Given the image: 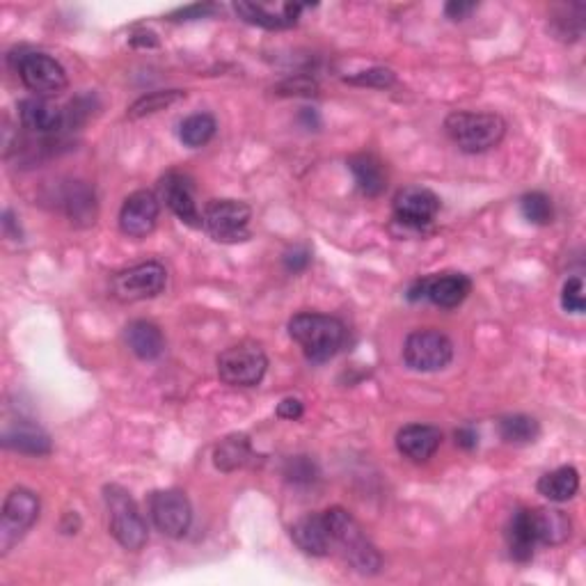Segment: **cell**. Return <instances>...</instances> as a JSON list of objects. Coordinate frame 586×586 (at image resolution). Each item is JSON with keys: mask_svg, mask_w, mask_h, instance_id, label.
Listing matches in <instances>:
<instances>
[{"mask_svg": "<svg viewBox=\"0 0 586 586\" xmlns=\"http://www.w3.org/2000/svg\"><path fill=\"white\" fill-rule=\"evenodd\" d=\"M289 335L303 348L307 360L326 362L344 346L346 328L335 316L300 312L289 321Z\"/></svg>", "mask_w": 586, "mask_h": 586, "instance_id": "1", "label": "cell"}, {"mask_svg": "<svg viewBox=\"0 0 586 586\" xmlns=\"http://www.w3.org/2000/svg\"><path fill=\"white\" fill-rule=\"evenodd\" d=\"M323 518H326L332 543L342 548L348 564L364 575L378 573L380 566H383V559H380L376 545L362 532L360 522L342 506H332V509L323 513Z\"/></svg>", "mask_w": 586, "mask_h": 586, "instance_id": "2", "label": "cell"}, {"mask_svg": "<svg viewBox=\"0 0 586 586\" xmlns=\"http://www.w3.org/2000/svg\"><path fill=\"white\" fill-rule=\"evenodd\" d=\"M451 142L467 154H481L497 147L506 133V122L495 113H451L445 120Z\"/></svg>", "mask_w": 586, "mask_h": 586, "instance_id": "3", "label": "cell"}, {"mask_svg": "<svg viewBox=\"0 0 586 586\" xmlns=\"http://www.w3.org/2000/svg\"><path fill=\"white\" fill-rule=\"evenodd\" d=\"M104 500L108 509V527L115 541L124 550L138 552L147 543V522L142 518L136 500L129 490H124L117 483H110L104 488Z\"/></svg>", "mask_w": 586, "mask_h": 586, "instance_id": "4", "label": "cell"}, {"mask_svg": "<svg viewBox=\"0 0 586 586\" xmlns=\"http://www.w3.org/2000/svg\"><path fill=\"white\" fill-rule=\"evenodd\" d=\"M268 358L264 348L255 342L229 346L218 358L220 380L232 387H255L266 376Z\"/></svg>", "mask_w": 586, "mask_h": 586, "instance_id": "5", "label": "cell"}, {"mask_svg": "<svg viewBox=\"0 0 586 586\" xmlns=\"http://www.w3.org/2000/svg\"><path fill=\"white\" fill-rule=\"evenodd\" d=\"M454 358V344L440 330L410 332L403 344V360L415 371H440Z\"/></svg>", "mask_w": 586, "mask_h": 586, "instance_id": "6", "label": "cell"}, {"mask_svg": "<svg viewBox=\"0 0 586 586\" xmlns=\"http://www.w3.org/2000/svg\"><path fill=\"white\" fill-rule=\"evenodd\" d=\"M250 218V207L239 200H213L204 209V227L220 243L248 241Z\"/></svg>", "mask_w": 586, "mask_h": 586, "instance_id": "7", "label": "cell"}, {"mask_svg": "<svg viewBox=\"0 0 586 586\" xmlns=\"http://www.w3.org/2000/svg\"><path fill=\"white\" fill-rule=\"evenodd\" d=\"M39 518V497L26 488H17L7 495L0 520V552L7 554L14 543L35 525Z\"/></svg>", "mask_w": 586, "mask_h": 586, "instance_id": "8", "label": "cell"}, {"mask_svg": "<svg viewBox=\"0 0 586 586\" xmlns=\"http://www.w3.org/2000/svg\"><path fill=\"white\" fill-rule=\"evenodd\" d=\"M168 273L158 261H145L122 271L113 277V296L122 303H138V300L156 298L165 289Z\"/></svg>", "mask_w": 586, "mask_h": 586, "instance_id": "9", "label": "cell"}, {"mask_svg": "<svg viewBox=\"0 0 586 586\" xmlns=\"http://www.w3.org/2000/svg\"><path fill=\"white\" fill-rule=\"evenodd\" d=\"M149 516L163 536L181 538L193 522V509L181 490H156L149 497Z\"/></svg>", "mask_w": 586, "mask_h": 586, "instance_id": "10", "label": "cell"}, {"mask_svg": "<svg viewBox=\"0 0 586 586\" xmlns=\"http://www.w3.org/2000/svg\"><path fill=\"white\" fill-rule=\"evenodd\" d=\"M17 71L23 85H26L30 92L42 94V97L58 94L67 87L65 69H62L58 60L46 53H39V51L21 53L17 60Z\"/></svg>", "mask_w": 586, "mask_h": 586, "instance_id": "11", "label": "cell"}, {"mask_svg": "<svg viewBox=\"0 0 586 586\" xmlns=\"http://www.w3.org/2000/svg\"><path fill=\"white\" fill-rule=\"evenodd\" d=\"M472 282L470 277L463 273H442L435 277H424L417 280L413 287L408 289L410 303H419V300H431L433 305L445 307V310H454L470 296Z\"/></svg>", "mask_w": 586, "mask_h": 586, "instance_id": "12", "label": "cell"}, {"mask_svg": "<svg viewBox=\"0 0 586 586\" xmlns=\"http://www.w3.org/2000/svg\"><path fill=\"white\" fill-rule=\"evenodd\" d=\"M440 211V197L429 188L408 186L394 197V218L401 225L422 229L431 225Z\"/></svg>", "mask_w": 586, "mask_h": 586, "instance_id": "13", "label": "cell"}, {"mask_svg": "<svg viewBox=\"0 0 586 586\" xmlns=\"http://www.w3.org/2000/svg\"><path fill=\"white\" fill-rule=\"evenodd\" d=\"M158 211H161V204H158V197L152 190H136L122 204L120 229L126 236L142 239V236L154 232Z\"/></svg>", "mask_w": 586, "mask_h": 586, "instance_id": "14", "label": "cell"}, {"mask_svg": "<svg viewBox=\"0 0 586 586\" xmlns=\"http://www.w3.org/2000/svg\"><path fill=\"white\" fill-rule=\"evenodd\" d=\"M161 195L165 204H168L170 211L181 220V223H186L190 227L204 225V216L200 213V209H197V202H195L193 181H190L186 174L170 172L168 177L161 181Z\"/></svg>", "mask_w": 586, "mask_h": 586, "instance_id": "15", "label": "cell"}, {"mask_svg": "<svg viewBox=\"0 0 586 586\" xmlns=\"http://www.w3.org/2000/svg\"><path fill=\"white\" fill-rule=\"evenodd\" d=\"M442 431L431 424H410L397 433V449L415 463H424L438 451Z\"/></svg>", "mask_w": 586, "mask_h": 586, "instance_id": "16", "label": "cell"}, {"mask_svg": "<svg viewBox=\"0 0 586 586\" xmlns=\"http://www.w3.org/2000/svg\"><path fill=\"white\" fill-rule=\"evenodd\" d=\"M19 117L28 131L42 133V136H49V133L60 131L65 126V113L58 106L39 97L23 99L19 104Z\"/></svg>", "mask_w": 586, "mask_h": 586, "instance_id": "17", "label": "cell"}, {"mask_svg": "<svg viewBox=\"0 0 586 586\" xmlns=\"http://www.w3.org/2000/svg\"><path fill=\"white\" fill-rule=\"evenodd\" d=\"M291 538L300 550L305 554H312V557H326L332 545L326 518L314 516V513L300 518L296 525L291 527Z\"/></svg>", "mask_w": 586, "mask_h": 586, "instance_id": "18", "label": "cell"}, {"mask_svg": "<svg viewBox=\"0 0 586 586\" xmlns=\"http://www.w3.org/2000/svg\"><path fill=\"white\" fill-rule=\"evenodd\" d=\"M126 346L140 360H158L165 351V337L161 328L152 321H133L124 330Z\"/></svg>", "mask_w": 586, "mask_h": 586, "instance_id": "19", "label": "cell"}, {"mask_svg": "<svg viewBox=\"0 0 586 586\" xmlns=\"http://www.w3.org/2000/svg\"><path fill=\"white\" fill-rule=\"evenodd\" d=\"M506 541H509V552L518 564H527L532 561L536 550V532H534V520L532 509H520L513 513L509 522V532H506Z\"/></svg>", "mask_w": 586, "mask_h": 586, "instance_id": "20", "label": "cell"}, {"mask_svg": "<svg viewBox=\"0 0 586 586\" xmlns=\"http://www.w3.org/2000/svg\"><path fill=\"white\" fill-rule=\"evenodd\" d=\"M3 445L7 449L21 451V454L44 456L51 451V438L39 426L30 422H19L14 426H7L3 433Z\"/></svg>", "mask_w": 586, "mask_h": 586, "instance_id": "21", "label": "cell"}, {"mask_svg": "<svg viewBox=\"0 0 586 586\" xmlns=\"http://www.w3.org/2000/svg\"><path fill=\"white\" fill-rule=\"evenodd\" d=\"M538 545H561L570 538V518L559 509H532Z\"/></svg>", "mask_w": 586, "mask_h": 586, "instance_id": "22", "label": "cell"}, {"mask_svg": "<svg viewBox=\"0 0 586 586\" xmlns=\"http://www.w3.org/2000/svg\"><path fill=\"white\" fill-rule=\"evenodd\" d=\"M580 490V474L575 467L564 465L559 470H552L538 479V493L550 502H568L573 500Z\"/></svg>", "mask_w": 586, "mask_h": 586, "instance_id": "23", "label": "cell"}, {"mask_svg": "<svg viewBox=\"0 0 586 586\" xmlns=\"http://www.w3.org/2000/svg\"><path fill=\"white\" fill-rule=\"evenodd\" d=\"M250 454L252 449H250L248 435L236 433V435H229V438H225L216 447V451H213V463H216L218 470L234 472L250 461Z\"/></svg>", "mask_w": 586, "mask_h": 586, "instance_id": "24", "label": "cell"}, {"mask_svg": "<svg viewBox=\"0 0 586 586\" xmlns=\"http://www.w3.org/2000/svg\"><path fill=\"white\" fill-rule=\"evenodd\" d=\"M351 170L355 174V181H358V188L367 197H376L385 190L387 184L383 165H380V161H376L374 156L360 154L351 158Z\"/></svg>", "mask_w": 586, "mask_h": 586, "instance_id": "25", "label": "cell"}, {"mask_svg": "<svg viewBox=\"0 0 586 586\" xmlns=\"http://www.w3.org/2000/svg\"><path fill=\"white\" fill-rule=\"evenodd\" d=\"M65 209L69 213L71 223H83L92 225L97 218V200L94 193L81 181H74L65 193Z\"/></svg>", "mask_w": 586, "mask_h": 586, "instance_id": "26", "label": "cell"}, {"mask_svg": "<svg viewBox=\"0 0 586 586\" xmlns=\"http://www.w3.org/2000/svg\"><path fill=\"white\" fill-rule=\"evenodd\" d=\"M216 120L209 113H195L186 117L179 126V138L186 147H204L207 142L216 136Z\"/></svg>", "mask_w": 586, "mask_h": 586, "instance_id": "27", "label": "cell"}, {"mask_svg": "<svg viewBox=\"0 0 586 586\" xmlns=\"http://www.w3.org/2000/svg\"><path fill=\"white\" fill-rule=\"evenodd\" d=\"M181 99H186V92L181 90H158V92H149L145 97H140L136 104L129 108V120H140V117L147 115H156L161 110L170 108L174 104H179Z\"/></svg>", "mask_w": 586, "mask_h": 586, "instance_id": "28", "label": "cell"}, {"mask_svg": "<svg viewBox=\"0 0 586 586\" xmlns=\"http://www.w3.org/2000/svg\"><path fill=\"white\" fill-rule=\"evenodd\" d=\"M500 433L506 442H511V445H529V442H534L538 438L541 426H538L536 419L529 415H511L504 417L500 422Z\"/></svg>", "mask_w": 586, "mask_h": 586, "instance_id": "29", "label": "cell"}, {"mask_svg": "<svg viewBox=\"0 0 586 586\" xmlns=\"http://www.w3.org/2000/svg\"><path fill=\"white\" fill-rule=\"evenodd\" d=\"M234 10L243 21L252 23V26L266 28V30H284V28L296 26V23H291L287 17H284V12L273 14L268 12L264 5H257V3H236Z\"/></svg>", "mask_w": 586, "mask_h": 586, "instance_id": "30", "label": "cell"}, {"mask_svg": "<svg viewBox=\"0 0 586 586\" xmlns=\"http://www.w3.org/2000/svg\"><path fill=\"white\" fill-rule=\"evenodd\" d=\"M520 211L532 225H550L554 218L552 200L545 193H527L520 200Z\"/></svg>", "mask_w": 586, "mask_h": 586, "instance_id": "31", "label": "cell"}, {"mask_svg": "<svg viewBox=\"0 0 586 586\" xmlns=\"http://www.w3.org/2000/svg\"><path fill=\"white\" fill-rule=\"evenodd\" d=\"M561 307L570 314H582L586 310V296H584V280L580 275L570 277L561 289Z\"/></svg>", "mask_w": 586, "mask_h": 586, "instance_id": "32", "label": "cell"}, {"mask_svg": "<svg viewBox=\"0 0 586 586\" xmlns=\"http://www.w3.org/2000/svg\"><path fill=\"white\" fill-rule=\"evenodd\" d=\"M394 81H397V78H394V71L385 69V67H374V69L360 71V74L346 78V83H351V85L378 87V90H385V87H392Z\"/></svg>", "mask_w": 586, "mask_h": 586, "instance_id": "33", "label": "cell"}, {"mask_svg": "<svg viewBox=\"0 0 586 586\" xmlns=\"http://www.w3.org/2000/svg\"><path fill=\"white\" fill-rule=\"evenodd\" d=\"M316 467L307 456H296L287 463V477L291 481H312Z\"/></svg>", "mask_w": 586, "mask_h": 586, "instance_id": "34", "label": "cell"}, {"mask_svg": "<svg viewBox=\"0 0 586 586\" xmlns=\"http://www.w3.org/2000/svg\"><path fill=\"white\" fill-rule=\"evenodd\" d=\"M312 261V252L305 245H296V248L289 250L284 255V266H287L289 273H303Z\"/></svg>", "mask_w": 586, "mask_h": 586, "instance_id": "35", "label": "cell"}, {"mask_svg": "<svg viewBox=\"0 0 586 586\" xmlns=\"http://www.w3.org/2000/svg\"><path fill=\"white\" fill-rule=\"evenodd\" d=\"M216 12V5H190V7H184V10H177L172 14V21H193V19H204L209 17V14Z\"/></svg>", "mask_w": 586, "mask_h": 586, "instance_id": "36", "label": "cell"}, {"mask_svg": "<svg viewBox=\"0 0 586 586\" xmlns=\"http://www.w3.org/2000/svg\"><path fill=\"white\" fill-rule=\"evenodd\" d=\"M282 94H316V83L310 81V78H293V81H287L280 85Z\"/></svg>", "mask_w": 586, "mask_h": 586, "instance_id": "37", "label": "cell"}, {"mask_svg": "<svg viewBox=\"0 0 586 586\" xmlns=\"http://www.w3.org/2000/svg\"><path fill=\"white\" fill-rule=\"evenodd\" d=\"M303 403L298 399H284L280 406H277V417L289 419V422H296V419L303 417Z\"/></svg>", "mask_w": 586, "mask_h": 586, "instance_id": "38", "label": "cell"}, {"mask_svg": "<svg viewBox=\"0 0 586 586\" xmlns=\"http://www.w3.org/2000/svg\"><path fill=\"white\" fill-rule=\"evenodd\" d=\"M454 438H456V445L461 449H467V451H472L474 447L479 445V433H477V429H474V426H461V429L454 433Z\"/></svg>", "mask_w": 586, "mask_h": 586, "instance_id": "39", "label": "cell"}, {"mask_svg": "<svg viewBox=\"0 0 586 586\" xmlns=\"http://www.w3.org/2000/svg\"><path fill=\"white\" fill-rule=\"evenodd\" d=\"M474 3H467V0H451V3H447V7H445V12H447V17L449 19H454V21H461V19H465L467 14H470L472 10H474Z\"/></svg>", "mask_w": 586, "mask_h": 586, "instance_id": "40", "label": "cell"}]
</instances>
